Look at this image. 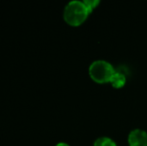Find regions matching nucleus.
I'll return each instance as SVG.
<instances>
[{
    "instance_id": "obj_3",
    "label": "nucleus",
    "mask_w": 147,
    "mask_h": 146,
    "mask_svg": "<svg viewBox=\"0 0 147 146\" xmlns=\"http://www.w3.org/2000/svg\"><path fill=\"white\" fill-rule=\"evenodd\" d=\"M127 140L129 146H147V132L139 128L133 129L130 131Z\"/></svg>"
},
{
    "instance_id": "obj_6",
    "label": "nucleus",
    "mask_w": 147,
    "mask_h": 146,
    "mask_svg": "<svg viewBox=\"0 0 147 146\" xmlns=\"http://www.w3.org/2000/svg\"><path fill=\"white\" fill-rule=\"evenodd\" d=\"M83 2L86 5V7L88 8V10L90 11V13L95 9V8H96V6L99 4L98 0H85V1H83Z\"/></svg>"
},
{
    "instance_id": "obj_2",
    "label": "nucleus",
    "mask_w": 147,
    "mask_h": 146,
    "mask_svg": "<svg viewBox=\"0 0 147 146\" xmlns=\"http://www.w3.org/2000/svg\"><path fill=\"white\" fill-rule=\"evenodd\" d=\"M89 76L94 82L99 84L110 83V80L116 72L112 64L105 60L93 61L89 66Z\"/></svg>"
},
{
    "instance_id": "obj_7",
    "label": "nucleus",
    "mask_w": 147,
    "mask_h": 146,
    "mask_svg": "<svg viewBox=\"0 0 147 146\" xmlns=\"http://www.w3.org/2000/svg\"><path fill=\"white\" fill-rule=\"evenodd\" d=\"M55 146H69L67 144V143H65V142H59V143H57Z\"/></svg>"
},
{
    "instance_id": "obj_5",
    "label": "nucleus",
    "mask_w": 147,
    "mask_h": 146,
    "mask_svg": "<svg viewBox=\"0 0 147 146\" xmlns=\"http://www.w3.org/2000/svg\"><path fill=\"white\" fill-rule=\"evenodd\" d=\"M93 146H117L115 141H113L111 138L106 136H103V137H99L95 140L94 144Z\"/></svg>"
},
{
    "instance_id": "obj_4",
    "label": "nucleus",
    "mask_w": 147,
    "mask_h": 146,
    "mask_svg": "<svg viewBox=\"0 0 147 146\" xmlns=\"http://www.w3.org/2000/svg\"><path fill=\"white\" fill-rule=\"evenodd\" d=\"M111 85L113 86L116 89H119V88H122L126 83V76L124 73L122 72H115L114 75L112 76L110 80Z\"/></svg>"
},
{
    "instance_id": "obj_1",
    "label": "nucleus",
    "mask_w": 147,
    "mask_h": 146,
    "mask_svg": "<svg viewBox=\"0 0 147 146\" xmlns=\"http://www.w3.org/2000/svg\"><path fill=\"white\" fill-rule=\"evenodd\" d=\"M90 11L83 1H77L74 0L71 1L65 6L63 12V18L65 22L70 26H79L84 23L87 19Z\"/></svg>"
}]
</instances>
